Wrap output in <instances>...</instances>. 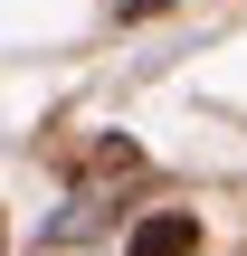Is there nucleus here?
Segmentation results:
<instances>
[{
	"label": "nucleus",
	"instance_id": "1",
	"mask_svg": "<svg viewBox=\"0 0 247 256\" xmlns=\"http://www.w3.org/2000/svg\"><path fill=\"white\" fill-rule=\"evenodd\" d=\"M124 256H200V218L190 209H152L124 228Z\"/></svg>",
	"mask_w": 247,
	"mask_h": 256
}]
</instances>
